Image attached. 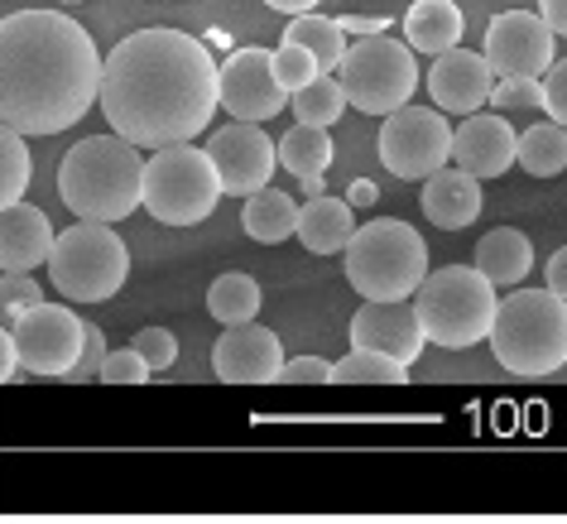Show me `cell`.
I'll use <instances>...</instances> for the list:
<instances>
[{"mask_svg":"<svg viewBox=\"0 0 567 524\" xmlns=\"http://www.w3.org/2000/svg\"><path fill=\"white\" fill-rule=\"evenodd\" d=\"M96 106L140 150L183 145L217 116V59L183 30H135L102 59Z\"/></svg>","mask_w":567,"mask_h":524,"instance_id":"cell-1","label":"cell"},{"mask_svg":"<svg viewBox=\"0 0 567 524\" xmlns=\"http://www.w3.org/2000/svg\"><path fill=\"white\" fill-rule=\"evenodd\" d=\"M102 53L63 10H16L0 20V125L59 135L96 106Z\"/></svg>","mask_w":567,"mask_h":524,"instance_id":"cell-2","label":"cell"},{"mask_svg":"<svg viewBox=\"0 0 567 524\" xmlns=\"http://www.w3.org/2000/svg\"><path fill=\"white\" fill-rule=\"evenodd\" d=\"M140 193H145V160L140 145L111 135H87L63 154L59 164V197L68 212H78L82 222H111L140 212Z\"/></svg>","mask_w":567,"mask_h":524,"instance_id":"cell-3","label":"cell"},{"mask_svg":"<svg viewBox=\"0 0 567 524\" xmlns=\"http://www.w3.org/2000/svg\"><path fill=\"white\" fill-rule=\"evenodd\" d=\"M486 342L495 351V366H505L509 376H553L567 366V299L553 289H515L495 308Z\"/></svg>","mask_w":567,"mask_h":524,"instance_id":"cell-4","label":"cell"},{"mask_svg":"<svg viewBox=\"0 0 567 524\" xmlns=\"http://www.w3.org/2000/svg\"><path fill=\"white\" fill-rule=\"evenodd\" d=\"M495 308H501V289L491 285L476 265H443L429 270L414 289V314L423 328V342L443 351H466L491 337Z\"/></svg>","mask_w":567,"mask_h":524,"instance_id":"cell-5","label":"cell"},{"mask_svg":"<svg viewBox=\"0 0 567 524\" xmlns=\"http://www.w3.org/2000/svg\"><path fill=\"white\" fill-rule=\"evenodd\" d=\"M347 285L361 294V299H414V289L429 275V246L409 222L380 217L365 222L351 232L347 240Z\"/></svg>","mask_w":567,"mask_h":524,"instance_id":"cell-6","label":"cell"},{"mask_svg":"<svg viewBox=\"0 0 567 524\" xmlns=\"http://www.w3.org/2000/svg\"><path fill=\"white\" fill-rule=\"evenodd\" d=\"M125 275H131V250L116 236L111 222H82L53 236L49 250V279L68 304H102L121 294Z\"/></svg>","mask_w":567,"mask_h":524,"instance_id":"cell-7","label":"cell"},{"mask_svg":"<svg viewBox=\"0 0 567 524\" xmlns=\"http://www.w3.org/2000/svg\"><path fill=\"white\" fill-rule=\"evenodd\" d=\"M221 203V178L212 168L207 150H197L193 140L183 145L154 150V160H145V193L140 207L164 226H197L207 222Z\"/></svg>","mask_w":567,"mask_h":524,"instance_id":"cell-8","label":"cell"},{"mask_svg":"<svg viewBox=\"0 0 567 524\" xmlns=\"http://www.w3.org/2000/svg\"><path fill=\"white\" fill-rule=\"evenodd\" d=\"M337 82L347 92V106L365 111V116H390L419 92V59L390 34H361L337 63Z\"/></svg>","mask_w":567,"mask_h":524,"instance_id":"cell-9","label":"cell"},{"mask_svg":"<svg viewBox=\"0 0 567 524\" xmlns=\"http://www.w3.org/2000/svg\"><path fill=\"white\" fill-rule=\"evenodd\" d=\"M447 160H452V125L443 121V111L400 106L385 116V131H380V164H385V174L423 183Z\"/></svg>","mask_w":567,"mask_h":524,"instance_id":"cell-10","label":"cell"},{"mask_svg":"<svg viewBox=\"0 0 567 524\" xmlns=\"http://www.w3.org/2000/svg\"><path fill=\"white\" fill-rule=\"evenodd\" d=\"M10 337H16L20 371L44 376V380H63V371L78 361V351H82L87 322L63 304H34L30 314L16 318Z\"/></svg>","mask_w":567,"mask_h":524,"instance_id":"cell-11","label":"cell"},{"mask_svg":"<svg viewBox=\"0 0 567 524\" xmlns=\"http://www.w3.org/2000/svg\"><path fill=\"white\" fill-rule=\"evenodd\" d=\"M217 106L231 121H275L289 106V92L279 88L269 49H236L217 63Z\"/></svg>","mask_w":567,"mask_h":524,"instance_id":"cell-12","label":"cell"},{"mask_svg":"<svg viewBox=\"0 0 567 524\" xmlns=\"http://www.w3.org/2000/svg\"><path fill=\"white\" fill-rule=\"evenodd\" d=\"M553 34L538 10H505L486 30V63L495 78H544L553 68Z\"/></svg>","mask_w":567,"mask_h":524,"instance_id":"cell-13","label":"cell"},{"mask_svg":"<svg viewBox=\"0 0 567 524\" xmlns=\"http://www.w3.org/2000/svg\"><path fill=\"white\" fill-rule=\"evenodd\" d=\"M207 160L221 178V193L231 197H250L255 188H265L269 174H275L279 154L269 145V135L255 121H231L226 131H217L207 140Z\"/></svg>","mask_w":567,"mask_h":524,"instance_id":"cell-14","label":"cell"},{"mask_svg":"<svg viewBox=\"0 0 567 524\" xmlns=\"http://www.w3.org/2000/svg\"><path fill=\"white\" fill-rule=\"evenodd\" d=\"M284 366V347L279 337L260 328V322H236V328H226L217 337V347H212V371L226 386H275Z\"/></svg>","mask_w":567,"mask_h":524,"instance_id":"cell-15","label":"cell"},{"mask_svg":"<svg viewBox=\"0 0 567 524\" xmlns=\"http://www.w3.org/2000/svg\"><path fill=\"white\" fill-rule=\"evenodd\" d=\"M351 347H365V351H380V357L414 366L423 357V328H419L414 304L409 299H394V304L365 299L357 308V318H351Z\"/></svg>","mask_w":567,"mask_h":524,"instance_id":"cell-16","label":"cell"},{"mask_svg":"<svg viewBox=\"0 0 567 524\" xmlns=\"http://www.w3.org/2000/svg\"><path fill=\"white\" fill-rule=\"evenodd\" d=\"M515 140L519 131H509L505 111H472L452 131V164L472 178H501L515 164Z\"/></svg>","mask_w":567,"mask_h":524,"instance_id":"cell-17","label":"cell"},{"mask_svg":"<svg viewBox=\"0 0 567 524\" xmlns=\"http://www.w3.org/2000/svg\"><path fill=\"white\" fill-rule=\"evenodd\" d=\"M491 88H495V73L486 63V53H466L462 44L437 53V63L429 68V92L437 111H452V116H472L491 102Z\"/></svg>","mask_w":567,"mask_h":524,"instance_id":"cell-18","label":"cell"},{"mask_svg":"<svg viewBox=\"0 0 567 524\" xmlns=\"http://www.w3.org/2000/svg\"><path fill=\"white\" fill-rule=\"evenodd\" d=\"M53 250V226L44 207L20 203L0 207V275H30L39 265H49Z\"/></svg>","mask_w":567,"mask_h":524,"instance_id":"cell-19","label":"cell"},{"mask_svg":"<svg viewBox=\"0 0 567 524\" xmlns=\"http://www.w3.org/2000/svg\"><path fill=\"white\" fill-rule=\"evenodd\" d=\"M423 217L443 232H462L481 217V178H472L457 164H443L437 174L423 178Z\"/></svg>","mask_w":567,"mask_h":524,"instance_id":"cell-20","label":"cell"},{"mask_svg":"<svg viewBox=\"0 0 567 524\" xmlns=\"http://www.w3.org/2000/svg\"><path fill=\"white\" fill-rule=\"evenodd\" d=\"M351 232H357V207L347 197H328V193L308 197L299 207V226H293V236L313 255H342Z\"/></svg>","mask_w":567,"mask_h":524,"instance_id":"cell-21","label":"cell"},{"mask_svg":"<svg viewBox=\"0 0 567 524\" xmlns=\"http://www.w3.org/2000/svg\"><path fill=\"white\" fill-rule=\"evenodd\" d=\"M476 270L486 275L495 289L519 285V279L534 270V246H529V236L515 232V226H495V232L481 236V246H476Z\"/></svg>","mask_w":567,"mask_h":524,"instance_id":"cell-22","label":"cell"},{"mask_svg":"<svg viewBox=\"0 0 567 524\" xmlns=\"http://www.w3.org/2000/svg\"><path fill=\"white\" fill-rule=\"evenodd\" d=\"M462 30H466V20H462V10L452 6V0H414V6H409V16H404L409 49L433 53V59H437V53H447V49H457Z\"/></svg>","mask_w":567,"mask_h":524,"instance_id":"cell-23","label":"cell"},{"mask_svg":"<svg viewBox=\"0 0 567 524\" xmlns=\"http://www.w3.org/2000/svg\"><path fill=\"white\" fill-rule=\"evenodd\" d=\"M240 226H246L250 240H260V246H279V240L293 236V226H299V203H293L289 193L279 188H255L246 197V207H240Z\"/></svg>","mask_w":567,"mask_h":524,"instance_id":"cell-24","label":"cell"},{"mask_svg":"<svg viewBox=\"0 0 567 524\" xmlns=\"http://www.w3.org/2000/svg\"><path fill=\"white\" fill-rule=\"evenodd\" d=\"M515 164L534 178H558L567 168V131L558 121H538L515 140Z\"/></svg>","mask_w":567,"mask_h":524,"instance_id":"cell-25","label":"cell"},{"mask_svg":"<svg viewBox=\"0 0 567 524\" xmlns=\"http://www.w3.org/2000/svg\"><path fill=\"white\" fill-rule=\"evenodd\" d=\"M284 44L308 49L322 73H337V63H342V53H347V30H342V20H328V16L308 10V16L284 24Z\"/></svg>","mask_w":567,"mask_h":524,"instance_id":"cell-26","label":"cell"},{"mask_svg":"<svg viewBox=\"0 0 567 524\" xmlns=\"http://www.w3.org/2000/svg\"><path fill=\"white\" fill-rule=\"evenodd\" d=\"M275 154L293 178H308V174H328L332 160H337V145L322 125H293V131L275 145Z\"/></svg>","mask_w":567,"mask_h":524,"instance_id":"cell-27","label":"cell"},{"mask_svg":"<svg viewBox=\"0 0 567 524\" xmlns=\"http://www.w3.org/2000/svg\"><path fill=\"white\" fill-rule=\"evenodd\" d=\"M332 380L337 386H409V366L380 351L351 347L342 361H332Z\"/></svg>","mask_w":567,"mask_h":524,"instance_id":"cell-28","label":"cell"},{"mask_svg":"<svg viewBox=\"0 0 567 524\" xmlns=\"http://www.w3.org/2000/svg\"><path fill=\"white\" fill-rule=\"evenodd\" d=\"M207 314L217 322H226V328L250 322L260 314V285H255L250 275H221L217 285L207 289Z\"/></svg>","mask_w":567,"mask_h":524,"instance_id":"cell-29","label":"cell"},{"mask_svg":"<svg viewBox=\"0 0 567 524\" xmlns=\"http://www.w3.org/2000/svg\"><path fill=\"white\" fill-rule=\"evenodd\" d=\"M289 106H293V116H299V125H322V131H328V125L342 121L347 92H342V82H337L332 73H318L303 92L289 96Z\"/></svg>","mask_w":567,"mask_h":524,"instance_id":"cell-30","label":"cell"},{"mask_svg":"<svg viewBox=\"0 0 567 524\" xmlns=\"http://www.w3.org/2000/svg\"><path fill=\"white\" fill-rule=\"evenodd\" d=\"M24 188H30V145L20 131L0 125V207L20 203Z\"/></svg>","mask_w":567,"mask_h":524,"instance_id":"cell-31","label":"cell"},{"mask_svg":"<svg viewBox=\"0 0 567 524\" xmlns=\"http://www.w3.org/2000/svg\"><path fill=\"white\" fill-rule=\"evenodd\" d=\"M269 63H275V78H279V88L284 92H303L308 82H313L322 68H318V59L308 49H299V44H279L275 53H269Z\"/></svg>","mask_w":567,"mask_h":524,"instance_id":"cell-32","label":"cell"},{"mask_svg":"<svg viewBox=\"0 0 567 524\" xmlns=\"http://www.w3.org/2000/svg\"><path fill=\"white\" fill-rule=\"evenodd\" d=\"M34 304H44V289L30 275H0V322L16 328L20 314H30Z\"/></svg>","mask_w":567,"mask_h":524,"instance_id":"cell-33","label":"cell"},{"mask_svg":"<svg viewBox=\"0 0 567 524\" xmlns=\"http://www.w3.org/2000/svg\"><path fill=\"white\" fill-rule=\"evenodd\" d=\"M150 366L145 357H140L135 347H121V351H106V361H102V376L96 380H106V386H150Z\"/></svg>","mask_w":567,"mask_h":524,"instance_id":"cell-34","label":"cell"},{"mask_svg":"<svg viewBox=\"0 0 567 524\" xmlns=\"http://www.w3.org/2000/svg\"><path fill=\"white\" fill-rule=\"evenodd\" d=\"M102 361H106V337H102V328H92V322H87L82 351H78V361L63 371V380H68V386H87V380L102 376Z\"/></svg>","mask_w":567,"mask_h":524,"instance_id":"cell-35","label":"cell"},{"mask_svg":"<svg viewBox=\"0 0 567 524\" xmlns=\"http://www.w3.org/2000/svg\"><path fill=\"white\" fill-rule=\"evenodd\" d=\"M131 347L140 351V357H145L150 371H168V366L178 361V337L168 332V328H140Z\"/></svg>","mask_w":567,"mask_h":524,"instance_id":"cell-36","label":"cell"},{"mask_svg":"<svg viewBox=\"0 0 567 524\" xmlns=\"http://www.w3.org/2000/svg\"><path fill=\"white\" fill-rule=\"evenodd\" d=\"M275 386H332V361L322 357H293L279 366Z\"/></svg>","mask_w":567,"mask_h":524,"instance_id":"cell-37","label":"cell"},{"mask_svg":"<svg viewBox=\"0 0 567 524\" xmlns=\"http://www.w3.org/2000/svg\"><path fill=\"white\" fill-rule=\"evenodd\" d=\"M538 78H495L491 102L495 111H519V106H538Z\"/></svg>","mask_w":567,"mask_h":524,"instance_id":"cell-38","label":"cell"},{"mask_svg":"<svg viewBox=\"0 0 567 524\" xmlns=\"http://www.w3.org/2000/svg\"><path fill=\"white\" fill-rule=\"evenodd\" d=\"M538 92H544V96H538V106L548 111V121H558L567 131V59L548 68L544 82H538Z\"/></svg>","mask_w":567,"mask_h":524,"instance_id":"cell-39","label":"cell"},{"mask_svg":"<svg viewBox=\"0 0 567 524\" xmlns=\"http://www.w3.org/2000/svg\"><path fill=\"white\" fill-rule=\"evenodd\" d=\"M20 376V357H16V337H10V328L0 322V386H10V380Z\"/></svg>","mask_w":567,"mask_h":524,"instance_id":"cell-40","label":"cell"},{"mask_svg":"<svg viewBox=\"0 0 567 524\" xmlns=\"http://www.w3.org/2000/svg\"><path fill=\"white\" fill-rule=\"evenodd\" d=\"M538 16L558 39H567V0H538Z\"/></svg>","mask_w":567,"mask_h":524,"instance_id":"cell-41","label":"cell"},{"mask_svg":"<svg viewBox=\"0 0 567 524\" xmlns=\"http://www.w3.org/2000/svg\"><path fill=\"white\" fill-rule=\"evenodd\" d=\"M544 279H548V289L558 294V299H567V246L548 260V275H544Z\"/></svg>","mask_w":567,"mask_h":524,"instance_id":"cell-42","label":"cell"},{"mask_svg":"<svg viewBox=\"0 0 567 524\" xmlns=\"http://www.w3.org/2000/svg\"><path fill=\"white\" fill-rule=\"evenodd\" d=\"M385 24H390V20H371V16H357V20H342V30L361 39V34H385Z\"/></svg>","mask_w":567,"mask_h":524,"instance_id":"cell-43","label":"cell"},{"mask_svg":"<svg viewBox=\"0 0 567 524\" xmlns=\"http://www.w3.org/2000/svg\"><path fill=\"white\" fill-rule=\"evenodd\" d=\"M375 197H380V193H375V183H365V178L347 188V203H351V207H375Z\"/></svg>","mask_w":567,"mask_h":524,"instance_id":"cell-44","label":"cell"},{"mask_svg":"<svg viewBox=\"0 0 567 524\" xmlns=\"http://www.w3.org/2000/svg\"><path fill=\"white\" fill-rule=\"evenodd\" d=\"M269 10H284V16H308V10H318L322 0H265Z\"/></svg>","mask_w":567,"mask_h":524,"instance_id":"cell-45","label":"cell"},{"mask_svg":"<svg viewBox=\"0 0 567 524\" xmlns=\"http://www.w3.org/2000/svg\"><path fill=\"white\" fill-rule=\"evenodd\" d=\"M63 6H78V0H63Z\"/></svg>","mask_w":567,"mask_h":524,"instance_id":"cell-46","label":"cell"}]
</instances>
